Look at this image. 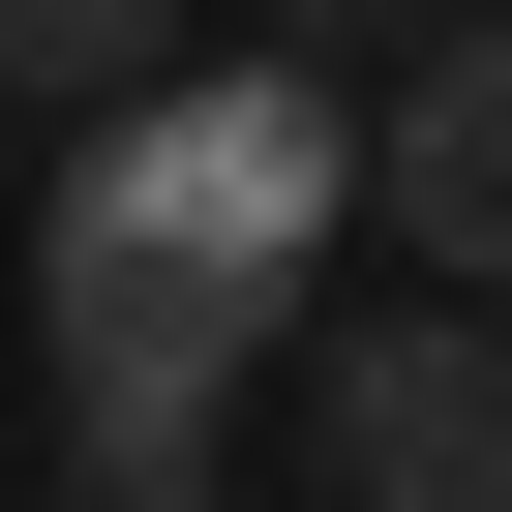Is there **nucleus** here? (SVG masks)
I'll list each match as a JSON object with an SVG mask.
<instances>
[{"mask_svg":"<svg viewBox=\"0 0 512 512\" xmlns=\"http://www.w3.org/2000/svg\"><path fill=\"white\" fill-rule=\"evenodd\" d=\"M332 211H362V91L332 61H181L31 181V332L61 392H241L332 332Z\"/></svg>","mask_w":512,"mask_h":512,"instance_id":"nucleus-1","label":"nucleus"},{"mask_svg":"<svg viewBox=\"0 0 512 512\" xmlns=\"http://www.w3.org/2000/svg\"><path fill=\"white\" fill-rule=\"evenodd\" d=\"M302 452L362 482V512H512V332L422 272V302H332L302 332Z\"/></svg>","mask_w":512,"mask_h":512,"instance_id":"nucleus-2","label":"nucleus"},{"mask_svg":"<svg viewBox=\"0 0 512 512\" xmlns=\"http://www.w3.org/2000/svg\"><path fill=\"white\" fill-rule=\"evenodd\" d=\"M362 211L452 302H512V0H452L422 61H362Z\"/></svg>","mask_w":512,"mask_h":512,"instance_id":"nucleus-3","label":"nucleus"},{"mask_svg":"<svg viewBox=\"0 0 512 512\" xmlns=\"http://www.w3.org/2000/svg\"><path fill=\"white\" fill-rule=\"evenodd\" d=\"M181 91V0H0V121H121Z\"/></svg>","mask_w":512,"mask_h":512,"instance_id":"nucleus-4","label":"nucleus"},{"mask_svg":"<svg viewBox=\"0 0 512 512\" xmlns=\"http://www.w3.org/2000/svg\"><path fill=\"white\" fill-rule=\"evenodd\" d=\"M211 422L241 392H61V512H211Z\"/></svg>","mask_w":512,"mask_h":512,"instance_id":"nucleus-5","label":"nucleus"},{"mask_svg":"<svg viewBox=\"0 0 512 512\" xmlns=\"http://www.w3.org/2000/svg\"><path fill=\"white\" fill-rule=\"evenodd\" d=\"M422 31H452V0H272V61H332V91H362V61H422Z\"/></svg>","mask_w":512,"mask_h":512,"instance_id":"nucleus-6","label":"nucleus"},{"mask_svg":"<svg viewBox=\"0 0 512 512\" xmlns=\"http://www.w3.org/2000/svg\"><path fill=\"white\" fill-rule=\"evenodd\" d=\"M0 211H31V121H0Z\"/></svg>","mask_w":512,"mask_h":512,"instance_id":"nucleus-7","label":"nucleus"},{"mask_svg":"<svg viewBox=\"0 0 512 512\" xmlns=\"http://www.w3.org/2000/svg\"><path fill=\"white\" fill-rule=\"evenodd\" d=\"M482 332H512V302H482Z\"/></svg>","mask_w":512,"mask_h":512,"instance_id":"nucleus-8","label":"nucleus"}]
</instances>
